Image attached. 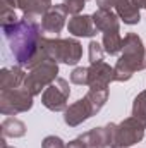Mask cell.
Wrapping results in <instances>:
<instances>
[{
    "mask_svg": "<svg viewBox=\"0 0 146 148\" xmlns=\"http://www.w3.org/2000/svg\"><path fill=\"white\" fill-rule=\"evenodd\" d=\"M120 47H122V41L117 35V31H107V35H105V50L108 53H117Z\"/></svg>",
    "mask_w": 146,
    "mask_h": 148,
    "instance_id": "12",
    "label": "cell"
},
{
    "mask_svg": "<svg viewBox=\"0 0 146 148\" xmlns=\"http://www.w3.org/2000/svg\"><path fill=\"white\" fill-rule=\"evenodd\" d=\"M69 29L77 36H91V35H95V26L91 23V17H88V16L74 17L69 23Z\"/></svg>",
    "mask_w": 146,
    "mask_h": 148,
    "instance_id": "7",
    "label": "cell"
},
{
    "mask_svg": "<svg viewBox=\"0 0 146 148\" xmlns=\"http://www.w3.org/2000/svg\"><path fill=\"white\" fill-rule=\"evenodd\" d=\"M95 26L98 28V29H103V31H110V28L113 29V31H117L119 29V23H117V17L107 10V9H100L96 14H95Z\"/></svg>",
    "mask_w": 146,
    "mask_h": 148,
    "instance_id": "8",
    "label": "cell"
},
{
    "mask_svg": "<svg viewBox=\"0 0 146 148\" xmlns=\"http://www.w3.org/2000/svg\"><path fill=\"white\" fill-rule=\"evenodd\" d=\"M84 7V0H65L64 2V10H69L71 14L79 12Z\"/></svg>",
    "mask_w": 146,
    "mask_h": 148,
    "instance_id": "14",
    "label": "cell"
},
{
    "mask_svg": "<svg viewBox=\"0 0 146 148\" xmlns=\"http://www.w3.org/2000/svg\"><path fill=\"white\" fill-rule=\"evenodd\" d=\"M62 10H64V7H57L55 10H52L50 14H46V17L43 19V28L46 31H52V33H59L60 31V28L64 24Z\"/></svg>",
    "mask_w": 146,
    "mask_h": 148,
    "instance_id": "10",
    "label": "cell"
},
{
    "mask_svg": "<svg viewBox=\"0 0 146 148\" xmlns=\"http://www.w3.org/2000/svg\"><path fill=\"white\" fill-rule=\"evenodd\" d=\"M134 117L138 122L146 126V93H141L134 102Z\"/></svg>",
    "mask_w": 146,
    "mask_h": 148,
    "instance_id": "11",
    "label": "cell"
},
{
    "mask_svg": "<svg viewBox=\"0 0 146 148\" xmlns=\"http://www.w3.org/2000/svg\"><path fill=\"white\" fill-rule=\"evenodd\" d=\"M50 5V0H26L23 3L24 9H29L33 12H45Z\"/></svg>",
    "mask_w": 146,
    "mask_h": 148,
    "instance_id": "13",
    "label": "cell"
},
{
    "mask_svg": "<svg viewBox=\"0 0 146 148\" xmlns=\"http://www.w3.org/2000/svg\"><path fill=\"white\" fill-rule=\"evenodd\" d=\"M89 69H76L72 74V81L81 84V83H88L89 81Z\"/></svg>",
    "mask_w": 146,
    "mask_h": 148,
    "instance_id": "16",
    "label": "cell"
},
{
    "mask_svg": "<svg viewBox=\"0 0 146 148\" xmlns=\"http://www.w3.org/2000/svg\"><path fill=\"white\" fill-rule=\"evenodd\" d=\"M46 50L59 60L65 62V64H76L81 57V45L77 41H57V43H50V47H46Z\"/></svg>",
    "mask_w": 146,
    "mask_h": 148,
    "instance_id": "2",
    "label": "cell"
},
{
    "mask_svg": "<svg viewBox=\"0 0 146 148\" xmlns=\"http://www.w3.org/2000/svg\"><path fill=\"white\" fill-rule=\"evenodd\" d=\"M91 114H93V110H91L88 100H86V98H84V100H79L76 105H72L69 110L65 112V122L71 124V126H76V124H79L81 121L88 119Z\"/></svg>",
    "mask_w": 146,
    "mask_h": 148,
    "instance_id": "6",
    "label": "cell"
},
{
    "mask_svg": "<svg viewBox=\"0 0 146 148\" xmlns=\"http://www.w3.org/2000/svg\"><path fill=\"white\" fill-rule=\"evenodd\" d=\"M143 127L145 126H136L132 119L126 121L124 124L119 126V129L115 131V140H113V147L119 143V145H124V147H129V145H134L136 141H139L143 138Z\"/></svg>",
    "mask_w": 146,
    "mask_h": 148,
    "instance_id": "4",
    "label": "cell"
},
{
    "mask_svg": "<svg viewBox=\"0 0 146 148\" xmlns=\"http://www.w3.org/2000/svg\"><path fill=\"white\" fill-rule=\"evenodd\" d=\"M117 10H119V14L124 17V21H126L127 24L139 23V10H138V7L134 5V2L129 3L127 0H119Z\"/></svg>",
    "mask_w": 146,
    "mask_h": 148,
    "instance_id": "9",
    "label": "cell"
},
{
    "mask_svg": "<svg viewBox=\"0 0 146 148\" xmlns=\"http://www.w3.org/2000/svg\"><path fill=\"white\" fill-rule=\"evenodd\" d=\"M55 74H57V66H55V64H50V62L43 64V66H41V71L31 74L29 79H28V81L31 83V93H38L43 84H46V83H50V81L53 79ZM28 81H26V83H28Z\"/></svg>",
    "mask_w": 146,
    "mask_h": 148,
    "instance_id": "5",
    "label": "cell"
},
{
    "mask_svg": "<svg viewBox=\"0 0 146 148\" xmlns=\"http://www.w3.org/2000/svg\"><path fill=\"white\" fill-rule=\"evenodd\" d=\"M89 59H91L93 64L102 60V48L96 41H91V45H89Z\"/></svg>",
    "mask_w": 146,
    "mask_h": 148,
    "instance_id": "15",
    "label": "cell"
},
{
    "mask_svg": "<svg viewBox=\"0 0 146 148\" xmlns=\"http://www.w3.org/2000/svg\"><path fill=\"white\" fill-rule=\"evenodd\" d=\"M69 97V88L64 79H57L55 84H52L46 93L43 95V103L50 110H62L65 107V98Z\"/></svg>",
    "mask_w": 146,
    "mask_h": 148,
    "instance_id": "3",
    "label": "cell"
},
{
    "mask_svg": "<svg viewBox=\"0 0 146 148\" xmlns=\"http://www.w3.org/2000/svg\"><path fill=\"white\" fill-rule=\"evenodd\" d=\"M5 28H9V26H5ZM10 29L14 33V38L12 36L9 38L12 52L16 53V57H17V60L21 64H28L31 60L35 50H36V47H35V40H36V35H35L36 26H35V23L28 21V16H26L23 23H19L16 26L12 24Z\"/></svg>",
    "mask_w": 146,
    "mask_h": 148,
    "instance_id": "1",
    "label": "cell"
}]
</instances>
